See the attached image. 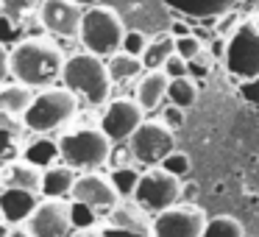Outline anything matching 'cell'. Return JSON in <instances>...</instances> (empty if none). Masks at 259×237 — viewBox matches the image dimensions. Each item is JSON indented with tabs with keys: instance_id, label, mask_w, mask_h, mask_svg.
<instances>
[{
	"instance_id": "obj_31",
	"label": "cell",
	"mask_w": 259,
	"mask_h": 237,
	"mask_svg": "<svg viewBox=\"0 0 259 237\" xmlns=\"http://www.w3.org/2000/svg\"><path fill=\"white\" fill-rule=\"evenodd\" d=\"M176 53H179L184 62H190V59H195L198 53H203V45H201V40H198L195 34L176 36Z\"/></svg>"
},
{
	"instance_id": "obj_17",
	"label": "cell",
	"mask_w": 259,
	"mask_h": 237,
	"mask_svg": "<svg viewBox=\"0 0 259 237\" xmlns=\"http://www.w3.org/2000/svg\"><path fill=\"white\" fill-rule=\"evenodd\" d=\"M109 226L140 231V234H151V218H148V212L140 207V204L117 201L112 209H109Z\"/></svg>"
},
{
	"instance_id": "obj_20",
	"label": "cell",
	"mask_w": 259,
	"mask_h": 237,
	"mask_svg": "<svg viewBox=\"0 0 259 237\" xmlns=\"http://www.w3.org/2000/svg\"><path fill=\"white\" fill-rule=\"evenodd\" d=\"M20 134H23V126L17 123V117L0 112V162H14L23 153Z\"/></svg>"
},
{
	"instance_id": "obj_9",
	"label": "cell",
	"mask_w": 259,
	"mask_h": 237,
	"mask_svg": "<svg viewBox=\"0 0 259 237\" xmlns=\"http://www.w3.org/2000/svg\"><path fill=\"white\" fill-rule=\"evenodd\" d=\"M203 226H206L203 209L192 207V204H176V207L153 215L151 237H201Z\"/></svg>"
},
{
	"instance_id": "obj_25",
	"label": "cell",
	"mask_w": 259,
	"mask_h": 237,
	"mask_svg": "<svg viewBox=\"0 0 259 237\" xmlns=\"http://www.w3.org/2000/svg\"><path fill=\"white\" fill-rule=\"evenodd\" d=\"M167 101L173 103V106L190 109L192 103L198 101L195 81H192L190 75H184V78H170V84H167Z\"/></svg>"
},
{
	"instance_id": "obj_39",
	"label": "cell",
	"mask_w": 259,
	"mask_h": 237,
	"mask_svg": "<svg viewBox=\"0 0 259 237\" xmlns=\"http://www.w3.org/2000/svg\"><path fill=\"white\" fill-rule=\"evenodd\" d=\"M9 78V51L6 45H0V84Z\"/></svg>"
},
{
	"instance_id": "obj_29",
	"label": "cell",
	"mask_w": 259,
	"mask_h": 237,
	"mask_svg": "<svg viewBox=\"0 0 259 237\" xmlns=\"http://www.w3.org/2000/svg\"><path fill=\"white\" fill-rule=\"evenodd\" d=\"M34 12V0H0V14L23 25L25 17Z\"/></svg>"
},
{
	"instance_id": "obj_2",
	"label": "cell",
	"mask_w": 259,
	"mask_h": 237,
	"mask_svg": "<svg viewBox=\"0 0 259 237\" xmlns=\"http://www.w3.org/2000/svg\"><path fill=\"white\" fill-rule=\"evenodd\" d=\"M62 81L75 98H81L90 106H103L112 92V75L109 67L103 64L101 56L95 53H75V56L64 59L62 67Z\"/></svg>"
},
{
	"instance_id": "obj_44",
	"label": "cell",
	"mask_w": 259,
	"mask_h": 237,
	"mask_svg": "<svg viewBox=\"0 0 259 237\" xmlns=\"http://www.w3.org/2000/svg\"><path fill=\"white\" fill-rule=\"evenodd\" d=\"M73 3H75V6H87V9H90V6H98V0H73Z\"/></svg>"
},
{
	"instance_id": "obj_1",
	"label": "cell",
	"mask_w": 259,
	"mask_h": 237,
	"mask_svg": "<svg viewBox=\"0 0 259 237\" xmlns=\"http://www.w3.org/2000/svg\"><path fill=\"white\" fill-rule=\"evenodd\" d=\"M64 56L53 42L42 36H28L20 40L9 51V75L25 87H51L53 81L62 78Z\"/></svg>"
},
{
	"instance_id": "obj_38",
	"label": "cell",
	"mask_w": 259,
	"mask_h": 237,
	"mask_svg": "<svg viewBox=\"0 0 259 237\" xmlns=\"http://www.w3.org/2000/svg\"><path fill=\"white\" fill-rule=\"evenodd\" d=\"M103 237H151V234H140V231H128V229H117V226H106L101 229Z\"/></svg>"
},
{
	"instance_id": "obj_13",
	"label": "cell",
	"mask_w": 259,
	"mask_h": 237,
	"mask_svg": "<svg viewBox=\"0 0 259 237\" xmlns=\"http://www.w3.org/2000/svg\"><path fill=\"white\" fill-rule=\"evenodd\" d=\"M70 198H73V201H81V204H90L92 209H98V212H109V209L120 201V195L112 187L109 176H101V173H95V170L75 176Z\"/></svg>"
},
{
	"instance_id": "obj_43",
	"label": "cell",
	"mask_w": 259,
	"mask_h": 237,
	"mask_svg": "<svg viewBox=\"0 0 259 237\" xmlns=\"http://www.w3.org/2000/svg\"><path fill=\"white\" fill-rule=\"evenodd\" d=\"M73 237H103V234L95 229H78V231H73Z\"/></svg>"
},
{
	"instance_id": "obj_21",
	"label": "cell",
	"mask_w": 259,
	"mask_h": 237,
	"mask_svg": "<svg viewBox=\"0 0 259 237\" xmlns=\"http://www.w3.org/2000/svg\"><path fill=\"white\" fill-rule=\"evenodd\" d=\"M31 87L12 81V84H0V112L3 114H14V117H23V112L31 103Z\"/></svg>"
},
{
	"instance_id": "obj_30",
	"label": "cell",
	"mask_w": 259,
	"mask_h": 237,
	"mask_svg": "<svg viewBox=\"0 0 259 237\" xmlns=\"http://www.w3.org/2000/svg\"><path fill=\"white\" fill-rule=\"evenodd\" d=\"M159 168L167 170L170 176H176V179H184V176L190 173V156L181 153V151H170L167 156L159 162Z\"/></svg>"
},
{
	"instance_id": "obj_26",
	"label": "cell",
	"mask_w": 259,
	"mask_h": 237,
	"mask_svg": "<svg viewBox=\"0 0 259 237\" xmlns=\"http://www.w3.org/2000/svg\"><path fill=\"white\" fill-rule=\"evenodd\" d=\"M109 181H112V187L117 190L120 198H131L137 190V181H140V170L134 165H117L109 173Z\"/></svg>"
},
{
	"instance_id": "obj_32",
	"label": "cell",
	"mask_w": 259,
	"mask_h": 237,
	"mask_svg": "<svg viewBox=\"0 0 259 237\" xmlns=\"http://www.w3.org/2000/svg\"><path fill=\"white\" fill-rule=\"evenodd\" d=\"M145 48H148V36L142 34V31H125V36H123V45H120V51H123V53H131V56H140V59H142V53H145Z\"/></svg>"
},
{
	"instance_id": "obj_34",
	"label": "cell",
	"mask_w": 259,
	"mask_h": 237,
	"mask_svg": "<svg viewBox=\"0 0 259 237\" xmlns=\"http://www.w3.org/2000/svg\"><path fill=\"white\" fill-rule=\"evenodd\" d=\"M206 73H209V56H206V53H198L195 59H190V62H187V75H190L192 81L203 78Z\"/></svg>"
},
{
	"instance_id": "obj_27",
	"label": "cell",
	"mask_w": 259,
	"mask_h": 237,
	"mask_svg": "<svg viewBox=\"0 0 259 237\" xmlns=\"http://www.w3.org/2000/svg\"><path fill=\"white\" fill-rule=\"evenodd\" d=\"M201 237H245V231H242V223H240L237 218L220 215V218L206 220Z\"/></svg>"
},
{
	"instance_id": "obj_6",
	"label": "cell",
	"mask_w": 259,
	"mask_h": 237,
	"mask_svg": "<svg viewBox=\"0 0 259 237\" xmlns=\"http://www.w3.org/2000/svg\"><path fill=\"white\" fill-rule=\"evenodd\" d=\"M131 198L148 215H159V212H164V209L176 207L181 201V179L170 176L162 168L140 173V181H137V190Z\"/></svg>"
},
{
	"instance_id": "obj_7",
	"label": "cell",
	"mask_w": 259,
	"mask_h": 237,
	"mask_svg": "<svg viewBox=\"0 0 259 237\" xmlns=\"http://www.w3.org/2000/svg\"><path fill=\"white\" fill-rule=\"evenodd\" d=\"M226 67L237 78H256L259 75V23H242L226 42Z\"/></svg>"
},
{
	"instance_id": "obj_22",
	"label": "cell",
	"mask_w": 259,
	"mask_h": 237,
	"mask_svg": "<svg viewBox=\"0 0 259 237\" xmlns=\"http://www.w3.org/2000/svg\"><path fill=\"white\" fill-rule=\"evenodd\" d=\"M176 53V36L173 34H156L148 42L145 53H142V67L145 70H162L164 62Z\"/></svg>"
},
{
	"instance_id": "obj_8",
	"label": "cell",
	"mask_w": 259,
	"mask_h": 237,
	"mask_svg": "<svg viewBox=\"0 0 259 237\" xmlns=\"http://www.w3.org/2000/svg\"><path fill=\"white\" fill-rule=\"evenodd\" d=\"M128 151L140 165H159L170 151H176V137L162 120H142L140 129L128 137Z\"/></svg>"
},
{
	"instance_id": "obj_5",
	"label": "cell",
	"mask_w": 259,
	"mask_h": 237,
	"mask_svg": "<svg viewBox=\"0 0 259 237\" xmlns=\"http://www.w3.org/2000/svg\"><path fill=\"white\" fill-rule=\"evenodd\" d=\"M123 20L117 17V12L109 6H90L81 17V28H78V40L84 45L87 53L95 56H112L120 51L123 45Z\"/></svg>"
},
{
	"instance_id": "obj_4",
	"label": "cell",
	"mask_w": 259,
	"mask_h": 237,
	"mask_svg": "<svg viewBox=\"0 0 259 237\" xmlns=\"http://www.w3.org/2000/svg\"><path fill=\"white\" fill-rule=\"evenodd\" d=\"M59 159L73 170H101L112 159V140L101 129H75L59 137Z\"/></svg>"
},
{
	"instance_id": "obj_45",
	"label": "cell",
	"mask_w": 259,
	"mask_h": 237,
	"mask_svg": "<svg viewBox=\"0 0 259 237\" xmlns=\"http://www.w3.org/2000/svg\"><path fill=\"white\" fill-rule=\"evenodd\" d=\"M6 231H9V223H0V237H6Z\"/></svg>"
},
{
	"instance_id": "obj_37",
	"label": "cell",
	"mask_w": 259,
	"mask_h": 237,
	"mask_svg": "<svg viewBox=\"0 0 259 237\" xmlns=\"http://www.w3.org/2000/svg\"><path fill=\"white\" fill-rule=\"evenodd\" d=\"M240 95L245 98L248 103H259V75L256 78H245L240 84Z\"/></svg>"
},
{
	"instance_id": "obj_41",
	"label": "cell",
	"mask_w": 259,
	"mask_h": 237,
	"mask_svg": "<svg viewBox=\"0 0 259 237\" xmlns=\"http://www.w3.org/2000/svg\"><path fill=\"white\" fill-rule=\"evenodd\" d=\"M170 34H173V36H187V34H192V28L187 23H179V20H176L173 28H170Z\"/></svg>"
},
{
	"instance_id": "obj_23",
	"label": "cell",
	"mask_w": 259,
	"mask_h": 237,
	"mask_svg": "<svg viewBox=\"0 0 259 237\" xmlns=\"http://www.w3.org/2000/svg\"><path fill=\"white\" fill-rule=\"evenodd\" d=\"M23 159L31 165H36L39 170L48 168V165H53L59 159V142L51 140L48 134H36V140L23 148Z\"/></svg>"
},
{
	"instance_id": "obj_10",
	"label": "cell",
	"mask_w": 259,
	"mask_h": 237,
	"mask_svg": "<svg viewBox=\"0 0 259 237\" xmlns=\"http://www.w3.org/2000/svg\"><path fill=\"white\" fill-rule=\"evenodd\" d=\"M25 229L34 237H73L70 223V204L64 198H45L28 215Z\"/></svg>"
},
{
	"instance_id": "obj_3",
	"label": "cell",
	"mask_w": 259,
	"mask_h": 237,
	"mask_svg": "<svg viewBox=\"0 0 259 237\" xmlns=\"http://www.w3.org/2000/svg\"><path fill=\"white\" fill-rule=\"evenodd\" d=\"M78 112V98L67 87H45L39 95L31 98L23 112V126L34 134H51L67 126Z\"/></svg>"
},
{
	"instance_id": "obj_16",
	"label": "cell",
	"mask_w": 259,
	"mask_h": 237,
	"mask_svg": "<svg viewBox=\"0 0 259 237\" xmlns=\"http://www.w3.org/2000/svg\"><path fill=\"white\" fill-rule=\"evenodd\" d=\"M167 84H170V78L162 73V70H145V73L140 75L134 101L142 106V112L159 109V103L167 98Z\"/></svg>"
},
{
	"instance_id": "obj_11",
	"label": "cell",
	"mask_w": 259,
	"mask_h": 237,
	"mask_svg": "<svg viewBox=\"0 0 259 237\" xmlns=\"http://www.w3.org/2000/svg\"><path fill=\"white\" fill-rule=\"evenodd\" d=\"M142 120H145V112L134 98H114V101H106V109H103V117H101V131L112 142H125L140 129Z\"/></svg>"
},
{
	"instance_id": "obj_33",
	"label": "cell",
	"mask_w": 259,
	"mask_h": 237,
	"mask_svg": "<svg viewBox=\"0 0 259 237\" xmlns=\"http://www.w3.org/2000/svg\"><path fill=\"white\" fill-rule=\"evenodd\" d=\"M23 36V25L0 14V45H17Z\"/></svg>"
},
{
	"instance_id": "obj_14",
	"label": "cell",
	"mask_w": 259,
	"mask_h": 237,
	"mask_svg": "<svg viewBox=\"0 0 259 237\" xmlns=\"http://www.w3.org/2000/svg\"><path fill=\"white\" fill-rule=\"evenodd\" d=\"M39 204V192L20 190V187H0V212L9 226H20Z\"/></svg>"
},
{
	"instance_id": "obj_36",
	"label": "cell",
	"mask_w": 259,
	"mask_h": 237,
	"mask_svg": "<svg viewBox=\"0 0 259 237\" xmlns=\"http://www.w3.org/2000/svg\"><path fill=\"white\" fill-rule=\"evenodd\" d=\"M162 123L167 126L170 131L181 129V126H184V109H181V106H173V103H170V106H164V112H162Z\"/></svg>"
},
{
	"instance_id": "obj_28",
	"label": "cell",
	"mask_w": 259,
	"mask_h": 237,
	"mask_svg": "<svg viewBox=\"0 0 259 237\" xmlns=\"http://www.w3.org/2000/svg\"><path fill=\"white\" fill-rule=\"evenodd\" d=\"M70 223H73V231H78V229H95L98 209H92L90 204L73 201V204H70Z\"/></svg>"
},
{
	"instance_id": "obj_18",
	"label": "cell",
	"mask_w": 259,
	"mask_h": 237,
	"mask_svg": "<svg viewBox=\"0 0 259 237\" xmlns=\"http://www.w3.org/2000/svg\"><path fill=\"white\" fill-rule=\"evenodd\" d=\"M75 181V170L67 165H48L42 168V181H39V192L45 198H67Z\"/></svg>"
},
{
	"instance_id": "obj_46",
	"label": "cell",
	"mask_w": 259,
	"mask_h": 237,
	"mask_svg": "<svg viewBox=\"0 0 259 237\" xmlns=\"http://www.w3.org/2000/svg\"><path fill=\"white\" fill-rule=\"evenodd\" d=\"M0 170H3V162H0Z\"/></svg>"
},
{
	"instance_id": "obj_35",
	"label": "cell",
	"mask_w": 259,
	"mask_h": 237,
	"mask_svg": "<svg viewBox=\"0 0 259 237\" xmlns=\"http://www.w3.org/2000/svg\"><path fill=\"white\" fill-rule=\"evenodd\" d=\"M162 73L167 75V78H184V75H187V62L179 56V53H173V56L164 62Z\"/></svg>"
},
{
	"instance_id": "obj_12",
	"label": "cell",
	"mask_w": 259,
	"mask_h": 237,
	"mask_svg": "<svg viewBox=\"0 0 259 237\" xmlns=\"http://www.w3.org/2000/svg\"><path fill=\"white\" fill-rule=\"evenodd\" d=\"M39 25L56 36H78L81 28V6H75L73 0H42L36 9Z\"/></svg>"
},
{
	"instance_id": "obj_24",
	"label": "cell",
	"mask_w": 259,
	"mask_h": 237,
	"mask_svg": "<svg viewBox=\"0 0 259 237\" xmlns=\"http://www.w3.org/2000/svg\"><path fill=\"white\" fill-rule=\"evenodd\" d=\"M109 75H112V84L114 81H128V78H137V75H142V59L140 56H131V53H123V51H117V53H112L109 56Z\"/></svg>"
},
{
	"instance_id": "obj_15",
	"label": "cell",
	"mask_w": 259,
	"mask_h": 237,
	"mask_svg": "<svg viewBox=\"0 0 259 237\" xmlns=\"http://www.w3.org/2000/svg\"><path fill=\"white\" fill-rule=\"evenodd\" d=\"M162 3L192 20H212V17L231 12L234 6H240L242 0H162Z\"/></svg>"
},
{
	"instance_id": "obj_42",
	"label": "cell",
	"mask_w": 259,
	"mask_h": 237,
	"mask_svg": "<svg viewBox=\"0 0 259 237\" xmlns=\"http://www.w3.org/2000/svg\"><path fill=\"white\" fill-rule=\"evenodd\" d=\"M195 195H198V184H184L181 187V198L190 201V198H195Z\"/></svg>"
},
{
	"instance_id": "obj_19",
	"label": "cell",
	"mask_w": 259,
	"mask_h": 237,
	"mask_svg": "<svg viewBox=\"0 0 259 237\" xmlns=\"http://www.w3.org/2000/svg\"><path fill=\"white\" fill-rule=\"evenodd\" d=\"M0 179H3V187H20V190L39 192L42 170L36 165L25 162V159H14V162H9L0 170Z\"/></svg>"
},
{
	"instance_id": "obj_40",
	"label": "cell",
	"mask_w": 259,
	"mask_h": 237,
	"mask_svg": "<svg viewBox=\"0 0 259 237\" xmlns=\"http://www.w3.org/2000/svg\"><path fill=\"white\" fill-rule=\"evenodd\" d=\"M6 237H34V234H31V231L25 229V223H20V226H9Z\"/></svg>"
}]
</instances>
